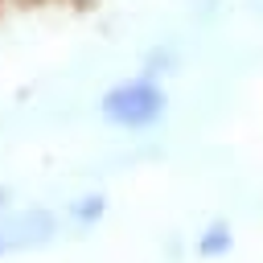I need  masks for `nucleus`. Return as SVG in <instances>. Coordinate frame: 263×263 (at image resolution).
<instances>
[{
  "instance_id": "1",
  "label": "nucleus",
  "mask_w": 263,
  "mask_h": 263,
  "mask_svg": "<svg viewBox=\"0 0 263 263\" xmlns=\"http://www.w3.org/2000/svg\"><path fill=\"white\" fill-rule=\"evenodd\" d=\"M164 107H168V99H164V90H160L148 74L111 86V90L103 95V103H99L103 119L115 123V127H152V123L164 115Z\"/></svg>"
},
{
  "instance_id": "2",
  "label": "nucleus",
  "mask_w": 263,
  "mask_h": 263,
  "mask_svg": "<svg viewBox=\"0 0 263 263\" xmlns=\"http://www.w3.org/2000/svg\"><path fill=\"white\" fill-rule=\"evenodd\" d=\"M53 234H58V218H53L49 210H25V214H8V218H0V255L45 247Z\"/></svg>"
},
{
  "instance_id": "3",
  "label": "nucleus",
  "mask_w": 263,
  "mask_h": 263,
  "mask_svg": "<svg viewBox=\"0 0 263 263\" xmlns=\"http://www.w3.org/2000/svg\"><path fill=\"white\" fill-rule=\"evenodd\" d=\"M230 247H234V234H230L226 222H210V226L197 234V255H201V259H222Z\"/></svg>"
},
{
  "instance_id": "4",
  "label": "nucleus",
  "mask_w": 263,
  "mask_h": 263,
  "mask_svg": "<svg viewBox=\"0 0 263 263\" xmlns=\"http://www.w3.org/2000/svg\"><path fill=\"white\" fill-rule=\"evenodd\" d=\"M103 214H107V197L103 193H82L78 201H70V218L78 226H95Z\"/></svg>"
},
{
  "instance_id": "5",
  "label": "nucleus",
  "mask_w": 263,
  "mask_h": 263,
  "mask_svg": "<svg viewBox=\"0 0 263 263\" xmlns=\"http://www.w3.org/2000/svg\"><path fill=\"white\" fill-rule=\"evenodd\" d=\"M4 210H8V189L0 185V214H4Z\"/></svg>"
},
{
  "instance_id": "6",
  "label": "nucleus",
  "mask_w": 263,
  "mask_h": 263,
  "mask_svg": "<svg viewBox=\"0 0 263 263\" xmlns=\"http://www.w3.org/2000/svg\"><path fill=\"white\" fill-rule=\"evenodd\" d=\"M251 4H255V12H263V0H251Z\"/></svg>"
}]
</instances>
